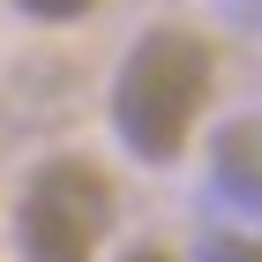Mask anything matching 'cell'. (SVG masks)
Here are the masks:
<instances>
[{"mask_svg":"<svg viewBox=\"0 0 262 262\" xmlns=\"http://www.w3.org/2000/svg\"><path fill=\"white\" fill-rule=\"evenodd\" d=\"M210 82H217V60L195 30H150L120 60L113 75V127L135 158L165 165L180 158L187 135H195L202 105H210Z\"/></svg>","mask_w":262,"mask_h":262,"instance_id":"cell-1","label":"cell"},{"mask_svg":"<svg viewBox=\"0 0 262 262\" xmlns=\"http://www.w3.org/2000/svg\"><path fill=\"white\" fill-rule=\"evenodd\" d=\"M113 232V180L90 158H53L15 202V240L30 262H90Z\"/></svg>","mask_w":262,"mask_h":262,"instance_id":"cell-2","label":"cell"},{"mask_svg":"<svg viewBox=\"0 0 262 262\" xmlns=\"http://www.w3.org/2000/svg\"><path fill=\"white\" fill-rule=\"evenodd\" d=\"M217 180L232 202H255L262 210V120H240L217 135Z\"/></svg>","mask_w":262,"mask_h":262,"instance_id":"cell-3","label":"cell"},{"mask_svg":"<svg viewBox=\"0 0 262 262\" xmlns=\"http://www.w3.org/2000/svg\"><path fill=\"white\" fill-rule=\"evenodd\" d=\"M202 262H262V240H247V232H210V240H202Z\"/></svg>","mask_w":262,"mask_h":262,"instance_id":"cell-4","label":"cell"},{"mask_svg":"<svg viewBox=\"0 0 262 262\" xmlns=\"http://www.w3.org/2000/svg\"><path fill=\"white\" fill-rule=\"evenodd\" d=\"M23 15H38V23H75V15H90L98 0H15Z\"/></svg>","mask_w":262,"mask_h":262,"instance_id":"cell-5","label":"cell"},{"mask_svg":"<svg viewBox=\"0 0 262 262\" xmlns=\"http://www.w3.org/2000/svg\"><path fill=\"white\" fill-rule=\"evenodd\" d=\"M127 262H172V255H158V247H135V255H127Z\"/></svg>","mask_w":262,"mask_h":262,"instance_id":"cell-6","label":"cell"}]
</instances>
